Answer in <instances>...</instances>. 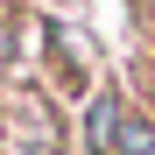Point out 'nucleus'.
Masks as SVG:
<instances>
[{"instance_id": "1", "label": "nucleus", "mask_w": 155, "mask_h": 155, "mask_svg": "<svg viewBox=\"0 0 155 155\" xmlns=\"http://www.w3.org/2000/svg\"><path fill=\"white\" fill-rule=\"evenodd\" d=\"M0 57H7V35H0Z\"/></svg>"}]
</instances>
